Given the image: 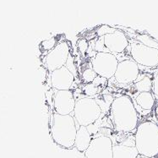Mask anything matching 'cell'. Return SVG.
Returning a JSON list of instances; mask_svg holds the SVG:
<instances>
[{"label":"cell","instance_id":"6da1fadb","mask_svg":"<svg viewBox=\"0 0 158 158\" xmlns=\"http://www.w3.org/2000/svg\"><path fill=\"white\" fill-rule=\"evenodd\" d=\"M111 118L118 132H132L138 126V114L132 99L121 96L113 99L110 106Z\"/></svg>","mask_w":158,"mask_h":158},{"label":"cell","instance_id":"7a4b0ae2","mask_svg":"<svg viewBox=\"0 0 158 158\" xmlns=\"http://www.w3.org/2000/svg\"><path fill=\"white\" fill-rule=\"evenodd\" d=\"M135 148L139 156L154 158L158 156V125L152 121H145L136 128Z\"/></svg>","mask_w":158,"mask_h":158},{"label":"cell","instance_id":"3957f363","mask_svg":"<svg viewBox=\"0 0 158 158\" xmlns=\"http://www.w3.org/2000/svg\"><path fill=\"white\" fill-rule=\"evenodd\" d=\"M74 118L71 115H60L54 113L51 133L55 143L66 149L74 147L77 133Z\"/></svg>","mask_w":158,"mask_h":158},{"label":"cell","instance_id":"277c9868","mask_svg":"<svg viewBox=\"0 0 158 158\" xmlns=\"http://www.w3.org/2000/svg\"><path fill=\"white\" fill-rule=\"evenodd\" d=\"M73 113L79 125L86 127L95 123L100 118L102 109L96 99L92 97H84L75 101Z\"/></svg>","mask_w":158,"mask_h":158},{"label":"cell","instance_id":"5b68a950","mask_svg":"<svg viewBox=\"0 0 158 158\" xmlns=\"http://www.w3.org/2000/svg\"><path fill=\"white\" fill-rule=\"evenodd\" d=\"M118 60L111 52H97L92 59V69L97 75L109 80L114 76Z\"/></svg>","mask_w":158,"mask_h":158},{"label":"cell","instance_id":"8992f818","mask_svg":"<svg viewBox=\"0 0 158 158\" xmlns=\"http://www.w3.org/2000/svg\"><path fill=\"white\" fill-rule=\"evenodd\" d=\"M130 53L137 64L145 67L158 66V49L149 48L139 42L130 44Z\"/></svg>","mask_w":158,"mask_h":158},{"label":"cell","instance_id":"52a82bcc","mask_svg":"<svg viewBox=\"0 0 158 158\" xmlns=\"http://www.w3.org/2000/svg\"><path fill=\"white\" fill-rule=\"evenodd\" d=\"M113 145L108 136H98L91 139L84 155L86 158H113Z\"/></svg>","mask_w":158,"mask_h":158},{"label":"cell","instance_id":"ba28073f","mask_svg":"<svg viewBox=\"0 0 158 158\" xmlns=\"http://www.w3.org/2000/svg\"><path fill=\"white\" fill-rule=\"evenodd\" d=\"M69 53V45L68 42H59L46 57V65L48 69L52 72L64 66Z\"/></svg>","mask_w":158,"mask_h":158},{"label":"cell","instance_id":"9c48e42d","mask_svg":"<svg viewBox=\"0 0 158 158\" xmlns=\"http://www.w3.org/2000/svg\"><path fill=\"white\" fill-rule=\"evenodd\" d=\"M139 74V65L134 60L126 59L118 62L113 77L118 84L129 85L136 81Z\"/></svg>","mask_w":158,"mask_h":158},{"label":"cell","instance_id":"30bf717a","mask_svg":"<svg viewBox=\"0 0 158 158\" xmlns=\"http://www.w3.org/2000/svg\"><path fill=\"white\" fill-rule=\"evenodd\" d=\"M75 99L73 92L68 90H57L54 96L56 113L60 115H70L74 112Z\"/></svg>","mask_w":158,"mask_h":158},{"label":"cell","instance_id":"8fae6325","mask_svg":"<svg viewBox=\"0 0 158 158\" xmlns=\"http://www.w3.org/2000/svg\"><path fill=\"white\" fill-rule=\"evenodd\" d=\"M104 44L111 53H121L129 46V40L125 33L117 29L115 32L104 35Z\"/></svg>","mask_w":158,"mask_h":158},{"label":"cell","instance_id":"7c38bea8","mask_svg":"<svg viewBox=\"0 0 158 158\" xmlns=\"http://www.w3.org/2000/svg\"><path fill=\"white\" fill-rule=\"evenodd\" d=\"M74 80V74L65 66L51 72V83L57 90H70Z\"/></svg>","mask_w":158,"mask_h":158},{"label":"cell","instance_id":"4fadbf2b","mask_svg":"<svg viewBox=\"0 0 158 158\" xmlns=\"http://www.w3.org/2000/svg\"><path fill=\"white\" fill-rule=\"evenodd\" d=\"M91 139L92 138L87 130V128L85 126H80L77 129L74 146L78 152L84 153L89 147Z\"/></svg>","mask_w":158,"mask_h":158},{"label":"cell","instance_id":"5bb4252c","mask_svg":"<svg viewBox=\"0 0 158 158\" xmlns=\"http://www.w3.org/2000/svg\"><path fill=\"white\" fill-rule=\"evenodd\" d=\"M138 156L135 146H127L122 144L113 145V158H137Z\"/></svg>","mask_w":158,"mask_h":158},{"label":"cell","instance_id":"9a60e30c","mask_svg":"<svg viewBox=\"0 0 158 158\" xmlns=\"http://www.w3.org/2000/svg\"><path fill=\"white\" fill-rule=\"evenodd\" d=\"M136 103L144 110H152L155 104V98L152 92H139L135 97Z\"/></svg>","mask_w":158,"mask_h":158},{"label":"cell","instance_id":"2e32d148","mask_svg":"<svg viewBox=\"0 0 158 158\" xmlns=\"http://www.w3.org/2000/svg\"><path fill=\"white\" fill-rule=\"evenodd\" d=\"M134 88L138 92H152V81L151 78L145 77L134 85Z\"/></svg>","mask_w":158,"mask_h":158},{"label":"cell","instance_id":"e0dca14e","mask_svg":"<svg viewBox=\"0 0 158 158\" xmlns=\"http://www.w3.org/2000/svg\"><path fill=\"white\" fill-rule=\"evenodd\" d=\"M136 39L143 45L147 46L149 48H152L158 49V42L152 37H151L150 35L146 34H140L136 36Z\"/></svg>","mask_w":158,"mask_h":158},{"label":"cell","instance_id":"ac0fdd59","mask_svg":"<svg viewBox=\"0 0 158 158\" xmlns=\"http://www.w3.org/2000/svg\"><path fill=\"white\" fill-rule=\"evenodd\" d=\"M117 29L115 27L110 26L108 25H102L100 27H98L97 30V34L98 37L101 36H104V35H108V34H112V33L115 32Z\"/></svg>","mask_w":158,"mask_h":158},{"label":"cell","instance_id":"d6986e66","mask_svg":"<svg viewBox=\"0 0 158 158\" xmlns=\"http://www.w3.org/2000/svg\"><path fill=\"white\" fill-rule=\"evenodd\" d=\"M97 76V73L92 69V68L86 69H85L83 74H82V80L85 83H92L94 79Z\"/></svg>","mask_w":158,"mask_h":158},{"label":"cell","instance_id":"ffe728a7","mask_svg":"<svg viewBox=\"0 0 158 158\" xmlns=\"http://www.w3.org/2000/svg\"><path fill=\"white\" fill-rule=\"evenodd\" d=\"M95 51L97 52H109L107 50L105 44H104V36H101L97 39L96 42H95Z\"/></svg>","mask_w":158,"mask_h":158},{"label":"cell","instance_id":"44dd1931","mask_svg":"<svg viewBox=\"0 0 158 158\" xmlns=\"http://www.w3.org/2000/svg\"><path fill=\"white\" fill-rule=\"evenodd\" d=\"M66 68L68 69L70 71L72 74H74V76L76 75V67H75V65H74V58L72 57L69 53L68 57V59H67V61H66V64L64 65Z\"/></svg>","mask_w":158,"mask_h":158},{"label":"cell","instance_id":"7402d4cb","mask_svg":"<svg viewBox=\"0 0 158 158\" xmlns=\"http://www.w3.org/2000/svg\"><path fill=\"white\" fill-rule=\"evenodd\" d=\"M84 91L89 97H93L96 94L98 93V87L92 83H90L87 85H85V87L84 88Z\"/></svg>","mask_w":158,"mask_h":158},{"label":"cell","instance_id":"603a6c76","mask_svg":"<svg viewBox=\"0 0 158 158\" xmlns=\"http://www.w3.org/2000/svg\"><path fill=\"white\" fill-rule=\"evenodd\" d=\"M77 46L78 48L80 50V52L83 55L85 54V52H87L88 48H89V43H88V42L85 39H81V40H79Z\"/></svg>","mask_w":158,"mask_h":158},{"label":"cell","instance_id":"cb8c5ba5","mask_svg":"<svg viewBox=\"0 0 158 158\" xmlns=\"http://www.w3.org/2000/svg\"><path fill=\"white\" fill-rule=\"evenodd\" d=\"M106 78H103V77H101L99 75H97V77L94 79V81H92V84H94L96 86H102V85H106Z\"/></svg>","mask_w":158,"mask_h":158},{"label":"cell","instance_id":"d4e9b609","mask_svg":"<svg viewBox=\"0 0 158 158\" xmlns=\"http://www.w3.org/2000/svg\"><path fill=\"white\" fill-rule=\"evenodd\" d=\"M152 90L156 97L158 98V74H156L152 81Z\"/></svg>","mask_w":158,"mask_h":158},{"label":"cell","instance_id":"484cf974","mask_svg":"<svg viewBox=\"0 0 158 158\" xmlns=\"http://www.w3.org/2000/svg\"><path fill=\"white\" fill-rule=\"evenodd\" d=\"M42 43L44 44H48V47L46 48V49H52L54 45H56V40L54 38L51 39V40H48V41H45L43 42Z\"/></svg>","mask_w":158,"mask_h":158},{"label":"cell","instance_id":"4316f807","mask_svg":"<svg viewBox=\"0 0 158 158\" xmlns=\"http://www.w3.org/2000/svg\"><path fill=\"white\" fill-rule=\"evenodd\" d=\"M154 117H155L156 121L158 123V104L157 106H156L155 110H154Z\"/></svg>","mask_w":158,"mask_h":158},{"label":"cell","instance_id":"83f0119b","mask_svg":"<svg viewBox=\"0 0 158 158\" xmlns=\"http://www.w3.org/2000/svg\"><path fill=\"white\" fill-rule=\"evenodd\" d=\"M137 158H147V157H145V156H137Z\"/></svg>","mask_w":158,"mask_h":158},{"label":"cell","instance_id":"f1b7e54d","mask_svg":"<svg viewBox=\"0 0 158 158\" xmlns=\"http://www.w3.org/2000/svg\"><path fill=\"white\" fill-rule=\"evenodd\" d=\"M157 158H158V156H157Z\"/></svg>","mask_w":158,"mask_h":158}]
</instances>
